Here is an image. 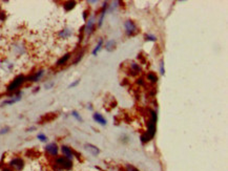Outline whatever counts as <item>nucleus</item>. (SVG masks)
<instances>
[{
  "label": "nucleus",
  "mask_w": 228,
  "mask_h": 171,
  "mask_svg": "<svg viewBox=\"0 0 228 171\" xmlns=\"http://www.w3.org/2000/svg\"><path fill=\"white\" fill-rule=\"evenodd\" d=\"M54 165L58 170H71L73 168V161L65 156H56L54 158Z\"/></svg>",
  "instance_id": "nucleus-1"
},
{
  "label": "nucleus",
  "mask_w": 228,
  "mask_h": 171,
  "mask_svg": "<svg viewBox=\"0 0 228 171\" xmlns=\"http://www.w3.org/2000/svg\"><path fill=\"white\" fill-rule=\"evenodd\" d=\"M24 82H26V77H24L23 75H19V76H17V77L7 85V90L9 91V92H14V91H16L18 88L21 87V85H22Z\"/></svg>",
  "instance_id": "nucleus-2"
},
{
  "label": "nucleus",
  "mask_w": 228,
  "mask_h": 171,
  "mask_svg": "<svg viewBox=\"0 0 228 171\" xmlns=\"http://www.w3.org/2000/svg\"><path fill=\"white\" fill-rule=\"evenodd\" d=\"M24 165H25V163L23 161V158H14L9 162V167L16 171L22 170L23 168H24Z\"/></svg>",
  "instance_id": "nucleus-3"
},
{
  "label": "nucleus",
  "mask_w": 228,
  "mask_h": 171,
  "mask_svg": "<svg viewBox=\"0 0 228 171\" xmlns=\"http://www.w3.org/2000/svg\"><path fill=\"white\" fill-rule=\"evenodd\" d=\"M124 27H125V32H126L127 36H135L138 33L137 24L133 21V20H126L124 22Z\"/></svg>",
  "instance_id": "nucleus-4"
},
{
  "label": "nucleus",
  "mask_w": 228,
  "mask_h": 171,
  "mask_svg": "<svg viewBox=\"0 0 228 171\" xmlns=\"http://www.w3.org/2000/svg\"><path fill=\"white\" fill-rule=\"evenodd\" d=\"M45 151L49 155H51L53 158H56L58 155L59 147L56 143H49L45 146Z\"/></svg>",
  "instance_id": "nucleus-5"
},
{
  "label": "nucleus",
  "mask_w": 228,
  "mask_h": 171,
  "mask_svg": "<svg viewBox=\"0 0 228 171\" xmlns=\"http://www.w3.org/2000/svg\"><path fill=\"white\" fill-rule=\"evenodd\" d=\"M95 29V17H91V19H88L86 24L84 25V34L85 35H91Z\"/></svg>",
  "instance_id": "nucleus-6"
},
{
  "label": "nucleus",
  "mask_w": 228,
  "mask_h": 171,
  "mask_svg": "<svg viewBox=\"0 0 228 171\" xmlns=\"http://www.w3.org/2000/svg\"><path fill=\"white\" fill-rule=\"evenodd\" d=\"M43 75H44V71L40 69L37 73H34L33 75L29 76V77L26 78V81H29V82H37V81H39L43 77Z\"/></svg>",
  "instance_id": "nucleus-7"
},
{
  "label": "nucleus",
  "mask_w": 228,
  "mask_h": 171,
  "mask_svg": "<svg viewBox=\"0 0 228 171\" xmlns=\"http://www.w3.org/2000/svg\"><path fill=\"white\" fill-rule=\"evenodd\" d=\"M61 152H62V154H63V156L69 158V160H73V158H74V150H73L71 147H69V146L62 145Z\"/></svg>",
  "instance_id": "nucleus-8"
},
{
  "label": "nucleus",
  "mask_w": 228,
  "mask_h": 171,
  "mask_svg": "<svg viewBox=\"0 0 228 171\" xmlns=\"http://www.w3.org/2000/svg\"><path fill=\"white\" fill-rule=\"evenodd\" d=\"M84 148L86 149L89 153H91L93 155H95V156H97V155L100 153V149L98 148L97 146L93 145V144H85Z\"/></svg>",
  "instance_id": "nucleus-9"
},
{
  "label": "nucleus",
  "mask_w": 228,
  "mask_h": 171,
  "mask_svg": "<svg viewBox=\"0 0 228 171\" xmlns=\"http://www.w3.org/2000/svg\"><path fill=\"white\" fill-rule=\"evenodd\" d=\"M141 67L140 65L136 63V62H130L129 64V74L131 73V76H136V75L140 74Z\"/></svg>",
  "instance_id": "nucleus-10"
},
{
  "label": "nucleus",
  "mask_w": 228,
  "mask_h": 171,
  "mask_svg": "<svg viewBox=\"0 0 228 171\" xmlns=\"http://www.w3.org/2000/svg\"><path fill=\"white\" fill-rule=\"evenodd\" d=\"M93 119H94L97 123H99L100 125H102V126L106 125V120H105V118L102 116L101 113H99V112L94 113V114H93Z\"/></svg>",
  "instance_id": "nucleus-11"
},
{
  "label": "nucleus",
  "mask_w": 228,
  "mask_h": 171,
  "mask_svg": "<svg viewBox=\"0 0 228 171\" xmlns=\"http://www.w3.org/2000/svg\"><path fill=\"white\" fill-rule=\"evenodd\" d=\"M71 56H72V54H71V53L65 54L63 57H61V58H60L58 61H57L56 65H57V66H63V65H65L66 63H67V62H69V58H71Z\"/></svg>",
  "instance_id": "nucleus-12"
},
{
  "label": "nucleus",
  "mask_w": 228,
  "mask_h": 171,
  "mask_svg": "<svg viewBox=\"0 0 228 171\" xmlns=\"http://www.w3.org/2000/svg\"><path fill=\"white\" fill-rule=\"evenodd\" d=\"M73 35V31L71 29H63L58 33V36L61 39H67Z\"/></svg>",
  "instance_id": "nucleus-13"
},
{
  "label": "nucleus",
  "mask_w": 228,
  "mask_h": 171,
  "mask_svg": "<svg viewBox=\"0 0 228 171\" xmlns=\"http://www.w3.org/2000/svg\"><path fill=\"white\" fill-rule=\"evenodd\" d=\"M57 118V114L56 113H47V114H45V116H43L41 119H40V124H43V123L45 122H51V121H53L54 119H56Z\"/></svg>",
  "instance_id": "nucleus-14"
},
{
  "label": "nucleus",
  "mask_w": 228,
  "mask_h": 171,
  "mask_svg": "<svg viewBox=\"0 0 228 171\" xmlns=\"http://www.w3.org/2000/svg\"><path fill=\"white\" fill-rule=\"evenodd\" d=\"M115 49H116V41L115 40H108L105 43V49L107 52H114Z\"/></svg>",
  "instance_id": "nucleus-15"
},
{
  "label": "nucleus",
  "mask_w": 228,
  "mask_h": 171,
  "mask_svg": "<svg viewBox=\"0 0 228 171\" xmlns=\"http://www.w3.org/2000/svg\"><path fill=\"white\" fill-rule=\"evenodd\" d=\"M75 7H76V2H75V1H66V2H64V3H63V9H64L66 12L72 11Z\"/></svg>",
  "instance_id": "nucleus-16"
},
{
  "label": "nucleus",
  "mask_w": 228,
  "mask_h": 171,
  "mask_svg": "<svg viewBox=\"0 0 228 171\" xmlns=\"http://www.w3.org/2000/svg\"><path fill=\"white\" fill-rule=\"evenodd\" d=\"M102 45H103V39L102 38H99V40H98V44H97V46L95 47L94 49V51L91 52V54L94 56H97V54H98V52L101 49V47H102Z\"/></svg>",
  "instance_id": "nucleus-17"
},
{
  "label": "nucleus",
  "mask_w": 228,
  "mask_h": 171,
  "mask_svg": "<svg viewBox=\"0 0 228 171\" xmlns=\"http://www.w3.org/2000/svg\"><path fill=\"white\" fill-rule=\"evenodd\" d=\"M21 100V98H20V96H17V97H14L12 98V99H9V100H5L2 103V105H11V104H14L16 103V102H18V101Z\"/></svg>",
  "instance_id": "nucleus-18"
},
{
  "label": "nucleus",
  "mask_w": 228,
  "mask_h": 171,
  "mask_svg": "<svg viewBox=\"0 0 228 171\" xmlns=\"http://www.w3.org/2000/svg\"><path fill=\"white\" fill-rule=\"evenodd\" d=\"M14 49L16 51V54H17V55H22L23 53L25 52V49H24V46H22L21 44H19V43L15 45Z\"/></svg>",
  "instance_id": "nucleus-19"
},
{
  "label": "nucleus",
  "mask_w": 228,
  "mask_h": 171,
  "mask_svg": "<svg viewBox=\"0 0 228 171\" xmlns=\"http://www.w3.org/2000/svg\"><path fill=\"white\" fill-rule=\"evenodd\" d=\"M147 79L150 81V82H153V83H156L157 80H158V77H157L156 75L153 74V73H149V74H147Z\"/></svg>",
  "instance_id": "nucleus-20"
},
{
  "label": "nucleus",
  "mask_w": 228,
  "mask_h": 171,
  "mask_svg": "<svg viewBox=\"0 0 228 171\" xmlns=\"http://www.w3.org/2000/svg\"><path fill=\"white\" fill-rule=\"evenodd\" d=\"M144 38L146 41H157V36L153 35V34H146L144 36Z\"/></svg>",
  "instance_id": "nucleus-21"
},
{
  "label": "nucleus",
  "mask_w": 228,
  "mask_h": 171,
  "mask_svg": "<svg viewBox=\"0 0 228 171\" xmlns=\"http://www.w3.org/2000/svg\"><path fill=\"white\" fill-rule=\"evenodd\" d=\"M150 140H151V139H150L149 136H148L146 132H144L143 134L141 136V142L143 143V144H145V143H147V142H149Z\"/></svg>",
  "instance_id": "nucleus-22"
},
{
  "label": "nucleus",
  "mask_w": 228,
  "mask_h": 171,
  "mask_svg": "<svg viewBox=\"0 0 228 171\" xmlns=\"http://www.w3.org/2000/svg\"><path fill=\"white\" fill-rule=\"evenodd\" d=\"M72 116H74V118H75V119L77 120V121H79V122H83V119H82L81 116H80V114H79V113L77 112L76 110L72 111Z\"/></svg>",
  "instance_id": "nucleus-23"
},
{
  "label": "nucleus",
  "mask_w": 228,
  "mask_h": 171,
  "mask_svg": "<svg viewBox=\"0 0 228 171\" xmlns=\"http://www.w3.org/2000/svg\"><path fill=\"white\" fill-rule=\"evenodd\" d=\"M83 55H84V51H81V52H80L78 54V55H77V58H76L75 60H74V62H73V63H74V64H77V63H78V62L82 59Z\"/></svg>",
  "instance_id": "nucleus-24"
},
{
  "label": "nucleus",
  "mask_w": 228,
  "mask_h": 171,
  "mask_svg": "<svg viewBox=\"0 0 228 171\" xmlns=\"http://www.w3.org/2000/svg\"><path fill=\"white\" fill-rule=\"evenodd\" d=\"M37 139L39 140V141H41V142H46L47 141V136L45 134H43V133H39L37 136Z\"/></svg>",
  "instance_id": "nucleus-25"
},
{
  "label": "nucleus",
  "mask_w": 228,
  "mask_h": 171,
  "mask_svg": "<svg viewBox=\"0 0 228 171\" xmlns=\"http://www.w3.org/2000/svg\"><path fill=\"white\" fill-rule=\"evenodd\" d=\"M160 73L161 75H164L165 74V68H164V61H161L160 62Z\"/></svg>",
  "instance_id": "nucleus-26"
},
{
  "label": "nucleus",
  "mask_w": 228,
  "mask_h": 171,
  "mask_svg": "<svg viewBox=\"0 0 228 171\" xmlns=\"http://www.w3.org/2000/svg\"><path fill=\"white\" fill-rule=\"evenodd\" d=\"M9 131H10V127L5 126L4 128H1V129H0V134H5V133H7Z\"/></svg>",
  "instance_id": "nucleus-27"
},
{
  "label": "nucleus",
  "mask_w": 228,
  "mask_h": 171,
  "mask_svg": "<svg viewBox=\"0 0 228 171\" xmlns=\"http://www.w3.org/2000/svg\"><path fill=\"white\" fill-rule=\"evenodd\" d=\"M80 83V80H76V81H74V82H73V83H71L69 85V88H72V87H75V86H77V85H78V84Z\"/></svg>",
  "instance_id": "nucleus-28"
},
{
  "label": "nucleus",
  "mask_w": 228,
  "mask_h": 171,
  "mask_svg": "<svg viewBox=\"0 0 228 171\" xmlns=\"http://www.w3.org/2000/svg\"><path fill=\"white\" fill-rule=\"evenodd\" d=\"M127 171H139L136 167L134 166H127Z\"/></svg>",
  "instance_id": "nucleus-29"
},
{
  "label": "nucleus",
  "mask_w": 228,
  "mask_h": 171,
  "mask_svg": "<svg viewBox=\"0 0 228 171\" xmlns=\"http://www.w3.org/2000/svg\"><path fill=\"white\" fill-rule=\"evenodd\" d=\"M0 20H1V21H4V20H5V13H4V12H0Z\"/></svg>",
  "instance_id": "nucleus-30"
},
{
  "label": "nucleus",
  "mask_w": 228,
  "mask_h": 171,
  "mask_svg": "<svg viewBox=\"0 0 228 171\" xmlns=\"http://www.w3.org/2000/svg\"><path fill=\"white\" fill-rule=\"evenodd\" d=\"M53 86H54V83H53V82H49V83L45 84V88H46V89H49V88H52Z\"/></svg>",
  "instance_id": "nucleus-31"
},
{
  "label": "nucleus",
  "mask_w": 228,
  "mask_h": 171,
  "mask_svg": "<svg viewBox=\"0 0 228 171\" xmlns=\"http://www.w3.org/2000/svg\"><path fill=\"white\" fill-rule=\"evenodd\" d=\"M137 83H138V84H140V85H144V81H143V79H138V80H137Z\"/></svg>",
  "instance_id": "nucleus-32"
},
{
  "label": "nucleus",
  "mask_w": 228,
  "mask_h": 171,
  "mask_svg": "<svg viewBox=\"0 0 228 171\" xmlns=\"http://www.w3.org/2000/svg\"><path fill=\"white\" fill-rule=\"evenodd\" d=\"M87 13H88L87 11H85L84 13H83V19H84V20L87 19Z\"/></svg>",
  "instance_id": "nucleus-33"
},
{
  "label": "nucleus",
  "mask_w": 228,
  "mask_h": 171,
  "mask_svg": "<svg viewBox=\"0 0 228 171\" xmlns=\"http://www.w3.org/2000/svg\"><path fill=\"white\" fill-rule=\"evenodd\" d=\"M1 171H14V170H13V169H11L10 167H4Z\"/></svg>",
  "instance_id": "nucleus-34"
},
{
  "label": "nucleus",
  "mask_w": 228,
  "mask_h": 171,
  "mask_svg": "<svg viewBox=\"0 0 228 171\" xmlns=\"http://www.w3.org/2000/svg\"><path fill=\"white\" fill-rule=\"evenodd\" d=\"M36 129V127H34V126H33V127H29V128H27V129H26V131H33V130H35Z\"/></svg>",
  "instance_id": "nucleus-35"
},
{
  "label": "nucleus",
  "mask_w": 228,
  "mask_h": 171,
  "mask_svg": "<svg viewBox=\"0 0 228 171\" xmlns=\"http://www.w3.org/2000/svg\"><path fill=\"white\" fill-rule=\"evenodd\" d=\"M0 10H1V7H0ZM0 12H1V11H0Z\"/></svg>",
  "instance_id": "nucleus-36"
}]
</instances>
